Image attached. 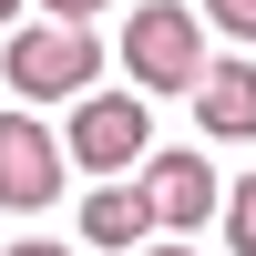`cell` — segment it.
Here are the masks:
<instances>
[{"label": "cell", "mask_w": 256, "mask_h": 256, "mask_svg": "<svg viewBox=\"0 0 256 256\" xmlns=\"http://www.w3.org/2000/svg\"><path fill=\"white\" fill-rule=\"evenodd\" d=\"M92 72H102V41H92V20H31V31H10V52H0V82L10 92H31V102H62V92H92Z\"/></svg>", "instance_id": "obj_1"}, {"label": "cell", "mask_w": 256, "mask_h": 256, "mask_svg": "<svg viewBox=\"0 0 256 256\" xmlns=\"http://www.w3.org/2000/svg\"><path fill=\"white\" fill-rule=\"evenodd\" d=\"M123 72H134L144 92H195L205 82V20L184 10V0L123 10Z\"/></svg>", "instance_id": "obj_2"}, {"label": "cell", "mask_w": 256, "mask_h": 256, "mask_svg": "<svg viewBox=\"0 0 256 256\" xmlns=\"http://www.w3.org/2000/svg\"><path fill=\"white\" fill-rule=\"evenodd\" d=\"M62 154H72L82 174L123 184V164H144V154H154V113H144V92H82L72 134H62Z\"/></svg>", "instance_id": "obj_3"}, {"label": "cell", "mask_w": 256, "mask_h": 256, "mask_svg": "<svg viewBox=\"0 0 256 256\" xmlns=\"http://www.w3.org/2000/svg\"><path fill=\"white\" fill-rule=\"evenodd\" d=\"M62 134H41V113H0V205L10 216H41L62 195Z\"/></svg>", "instance_id": "obj_4"}, {"label": "cell", "mask_w": 256, "mask_h": 256, "mask_svg": "<svg viewBox=\"0 0 256 256\" xmlns=\"http://www.w3.org/2000/svg\"><path fill=\"white\" fill-rule=\"evenodd\" d=\"M144 195H154L164 236H195V226L216 216V164L205 154H144Z\"/></svg>", "instance_id": "obj_5"}, {"label": "cell", "mask_w": 256, "mask_h": 256, "mask_svg": "<svg viewBox=\"0 0 256 256\" xmlns=\"http://www.w3.org/2000/svg\"><path fill=\"white\" fill-rule=\"evenodd\" d=\"M184 102H195V123L216 144H256V72H246V62H205V82Z\"/></svg>", "instance_id": "obj_6"}, {"label": "cell", "mask_w": 256, "mask_h": 256, "mask_svg": "<svg viewBox=\"0 0 256 256\" xmlns=\"http://www.w3.org/2000/svg\"><path fill=\"white\" fill-rule=\"evenodd\" d=\"M144 236H154V195L144 184H92L82 195V246H123L134 256Z\"/></svg>", "instance_id": "obj_7"}, {"label": "cell", "mask_w": 256, "mask_h": 256, "mask_svg": "<svg viewBox=\"0 0 256 256\" xmlns=\"http://www.w3.org/2000/svg\"><path fill=\"white\" fill-rule=\"evenodd\" d=\"M226 236H236V256H256V174L226 195Z\"/></svg>", "instance_id": "obj_8"}, {"label": "cell", "mask_w": 256, "mask_h": 256, "mask_svg": "<svg viewBox=\"0 0 256 256\" xmlns=\"http://www.w3.org/2000/svg\"><path fill=\"white\" fill-rule=\"evenodd\" d=\"M205 20H216L226 41H256V0H205Z\"/></svg>", "instance_id": "obj_9"}, {"label": "cell", "mask_w": 256, "mask_h": 256, "mask_svg": "<svg viewBox=\"0 0 256 256\" xmlns=\"http://www.w3.org/2000/svg\"><path fill=\"white\" fill-rule=\"evenodd\" d=\"M41 10H52V20H92L102 0H41Z\"/></svg>", "instance_id": "obj_10"}, {"label": "cell", "mask_w": 256, "mask_h": 256, "mask_svg": "<svg viewBox=\"0 0 256 256\" xmlns=\"http://www.w3.org/2000/svg\"><path fill=\"white\" fill-rule=\"evenodd\" d=\"M0 256H72V246H52V236H31V246H0Z\"/></svg>", "instance_id": "obj_11"}, {"label": "cell", "mask_w": 256, "mask_h": 256, "mask_svg": "<svg viewBox=\"0 0 256 256\" xmlns=\"http://www.w3.org/2000/svg\"><path fill=\"white\" fill-rule=\"evenodd\" d=\"M144 256H195V246H184V236H164V246H144Z\"/></svg>", "instance_id": "obj_12"}, {"label": "cell", "mask_w": 256, "mask_h": 256, "mask_svg": "<svg viewBox=\"0 0 256 256\" xmlns=\"http://www.w3.org/2000/svg\"><path fill=\"white\" fill-rule=\"evenodd\" d=\"M10 10H20V0H0V31H10Z\"/></svg>", "instance_id": "obj_13"}]
</instances>
